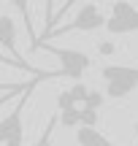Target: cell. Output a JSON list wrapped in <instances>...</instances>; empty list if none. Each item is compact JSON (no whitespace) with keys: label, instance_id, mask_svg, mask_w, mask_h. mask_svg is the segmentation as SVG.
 Returning a JSON list of instances; mask_svg holds the SVG:
<instances>
[{"label":"cell","instance_id":"obj_4","mask_svg":"<svg viewBox=\"0 0 138 146\" xmlns=\"http://www.w3.org/2000/svg\"><path fill=\"white\" fill-rule=\"evenodd\" d=\"M35 49H46L52 57H57L60 62V70H62L65 78H73V81H79V78H84V73L90 70L92 65V57L84 52H79V49H62V46H52V43H38Z\"/></svg>","mask_w":138,"mask_h":146},{"label":"cell","instance_id":"obj_20","mask_svg":"<svg viewBox=\"0 0 138 146\" xmlns=\"http://www.w3.org/2000/svg\"><path fill=\"white\" fill-rule=\"evenodd\" d=\"M43 146H49V141H46V143H43Z\"/></svg>","mask_w":138,"mask_h":146},{"label":"cell","instance_id":"obj_5","mask_svg":"<svg viewBox=\"0 0 138 146\" xmlns=\"http://www.w3.org/2000/svg\"><path fill=\"white\" fill-rule=\"evenodd\" d=\"M106 33L114 35V38L138 33V8L130 0H117L111 5V14H108V22H106Z\"/></svg>","mask_w":138,"mask_h":146},{"label":"cell","instance_id":"obj_8","mask_svg":"<svg viewBox=\"0 0 138 146\" xmlns=\"http://www.w3.org/2000/svg\"><path fill=\"white\" fill-rule=\"evenodd\" d=\"M76 143L79 146H117L103 135L98 127H76Z\"/></svg>","mask_w":138,"mask_h":146},{"label":"cell","instance_id":"obj_19","mask_svg":"<svg viewBox=\"0 0 138 146\" xmlns=\"http://www.w3.org/2000/svg\"><path fill=\"white\" fill-rule=\"evenodd\" d=\"M133 133H135V135H138V119L133 122Z\"/></svg>","mask_w":138,"mask_h":146},{"label":"cell","instance_id":"obj_2","mask_svg":"<svg viewBox=\"0 0 138 146\" xmlns=\"http://www.w3.org/2000/svg\"><path fill=\"white\" fill-rule=\"evenodd\" d=\"M106 22H108V16L100 11V5H98V3H84L79 11H76V16L68 22V25L54 27L43 41L68 35V33H98V30H106ZM43 41H38V43H43ZM38 43H35V46H38Z\"/></svg>","mask_w":138,"mask_h":146},{"label":"cell","instance_id":"obj_14","mask_svg":"<svg viewBox=\"0 0 138 146\" xmlns=\"http://www.w3.org/2000/svg\"><path fill=\"white\" fill-rule=\"evenodd\" d=\"M54 125H60V119H57V116H52V119H49V125H46V130H43V135H41V141H38L35 146H43V143L49 141V135H52V130H54Z\"/></svg>","mask_w":138,"mask_h":146},{"label":"cell","instance_id":"obj_9","mask_svg":"<svg viewBox=\"0 0 138 146\" xmlns=\"http://www.w3.org/2000/svg\"><path fill=\"white\" fill-rule=\"evenodd\" d=\"M11 5H14L16 11H19V16H22V22H25V30H27V35H30V49L35 46V41H38V35H35V30H33V16H30V0H8Z\"/></svg>","mask_w":138,"mask_h":146},{"label":"cell","instance_id":"obj_12","mask_svg":"<svg viewBox=\"0 0 138 146\" xmlns=\"http://www.w3.org/2000/svg\"><path fill=\"white\" fill-rule=\"evenodd\" d=\"M103 92H98V89H90L87 92V98H84V108H92V111H100L103 108Z\"/></svg>","mask_w":138,"mask_h":146},{"label":"cell","instance_id":"obj_6","mask_svg":"<svg viewBox=\"0 0 138 146\" xmlns=\"http://www.w3.org/2000/svg\"><path fill=\"white\" fill-rule=\"evenodd\" d=\"M16 41H19V35H16V22L11 19L8 14H0V46H3L5 52L11 54V57H14V62L19 65L22 70L35 73V76H38V73H43V70H35L33 65H27L25 60H22V54H19V43H16Z\"/></svg>","mask_w":138,"mask_h":146},{"label":"cell","instance_id":"obj_18","mask_svg":"<svg viewBox=\"0 0 138 146\" xmlns=\"http://www.w3.org/2000/svg\"><path fill=\"white\" fill-rule=\"evenodd\" d=\"M0 65H16V62L11 57H0ZM16 68H19V65H16Z\"/></svg>","mask_w":138,"mask_h":146},{"label":"cell","instance_id":"obj_11","mask_svg":"<svg viewBox=\"0 0 138 146\" xmlns=\"http://www.w3.org/2000/svg\"><path fill=\"white\" fill-rule=\"evenodd\" d=\"M52 30H54V0H43V33L38 35V41H43ZM33 49H35V46H33Z\"/></svg>","mask_w":138,"mask_h":146},{"label":"cell","instance_id":"obj_16","mask_svg":"<svg viewBox=\"0 0 138 146\" xmlns=\"http://www.w3.org/2000/svg\"><path fill=\"white\" fill-rule=\"evenodd\" d=\"M98 52H100V54H114V52H117V46H114L111 41H103L100 46H98Z\"/></svg>","mask_w":138,"mask_h":146},{"label":"cell","instance_id":"obj_17","mask_svg":"<svg viewBox=\"0 0 138 146\" xmlns=\"http://www.w3.org/2000/svg\"><path fill=\"white\" fill-rule=\"evenodd\" d=\"M22 95V92H19ZM16 92H5V95H0V106H5V100H11V98H19Z\"/></svg>","mask_w":138,"mask_h":146},{"label":"cell","instance_id":"obj_10","mask_svg":"<svg viewBox=\"0 0 138 146\" xmlns=\"http://www.w3.org/2000/svg\"><path fill=\"white\" fill-rule=\"evenodd\" d=\"M57 119H60V125H62V127H70V130H76V127L84 125V106H76V108L60 111Z\"/></svg>","mask_w":138,"mask_h":146},{"label":"cell","instance_id":"obj_13","mask_svg":"<svg viewBox=\"0 0 138 146\" xmlns=\"http://www.w3.org/2000/svg\"><path fill=\"white\" fill-rule=\"evenodd\" d=\"M27 84H30V81H25V84H16V81L3 84V81H0V95H5V92H16V95H19V92H25V89H27Z\"/></svg>","mask_w":138,"mask_h":146},{"label":"cell","instance_id":"obj_3","mask_svg":"<svg viewBox=\"0 0 138 146\" xmlns=\"http://www.w3.org/2000/svg\"><path fill=\"white\" fill-rule=\"evenodd\" d=\"M100 76L106 81V95L111 100H125L138 89V68L133 65H103Z\"/></svg>","mask_w":138,"mask_h":146},{"label":"cell","instance_id":"obj_1","mask_svg":"<svg viewBox=\"0 0 138 146\" xmlns=\"http://www.w3.org/2000/svg\"><path fill=\"white\" fill-rule=\"evenodd\" d=\"M43 78H46V76L33 78V81L27 84V89L16 98L14 111L0 119V146H25V122H22V116H25V106H27V100L33 98L35 87L43 81Z\"/></svg>","mask_w":138,"mask_h":146},{"label":"cell","instance_id":"obj_15","mask_svg":"<svg viewBox=\"0 0 138 146\" xmlns=\"http://www.w3.org/2000/svg\"><path fill=\"white\" fill-rule=\"evenodd\" d=\"M73 5H76V0H65V3H62V5H60V8H57V11H54V22H60V19H62V16H65V14H68V11H70V8H73Z\"/></svg>","mask_w":138,"mask_h":146},{"label":"cell","instance_id":"obj_7","mask_svg":"<svg viewBox=\"0 0 138 146\" xmlns=\"http://www.w3.org/2000/svg\"><path fill=\"white\" fill-rule=\"evenodd\" d=\"M87 92H90V87L81 84V81H76L70 89H65V92L57 95V108L60 111H68V108H76V106H84Z\"/></svg>","mask_w":138,"mask_h":146}]
</instances>
